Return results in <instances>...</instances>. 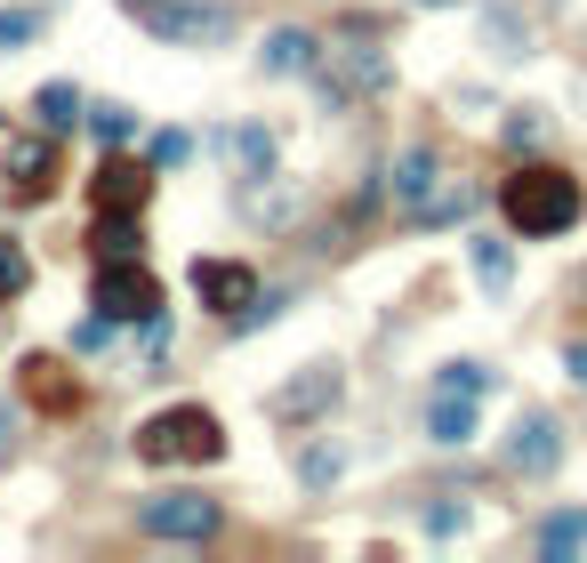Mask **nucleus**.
I'll list each match as a JSON object with an SVG mask.
<instances>
[{"label": "nucleus", "mask_w": 587, "mask_h": 563, "mask_svg": "<svg viewBox=\"0 0 587 563\" xmlns=\"http://www.w3.org/2000/svg\"><path fill=\"white\" fill-rule=\"evenodd\" d=\"M89 129H97L106 145H121L129 129H137V113H129V105H97V113H89Z\"/></svg>", "instance_id": "obj_26"}, {"label": "nucleus", "mask_w": 587, "mask_h": 563, "mask_svg": "<svg viewBox=\"0 0 587 563\" xmlns=\"http://www.w3.org/2000/svg\"><path fill=\"white\" fill-rule=\"evenodd\" d=\"M306 64H315V32H306V24L266 32V73H306Z\"/></svg>", "instance_id": "obj_14"}, {"label": "nucleus", "mask_w": 587, "mask_h": 563, "mask_svg": "<svg viewBox=\"0 0 587 563\" xmlns=\"http://www.w3.org/2000/svg\"><path fill=\"white\" fill-rule=\"evenodd\" d=\"M499 210H507V225L524 242H556V234H571L579 225V178H564V170H547V161H531V170H515L507 185H499Z\"/></svg>", "instance_id": "obj_1"}, {"label": "nucleus", "mask_w": 587, "mask_h": 563, "mask_svg": "<svg viewBox=\"0 0 587 563\" xmlns=\"http://www.w3.org/2000/svg\"><path fill=\"white\" fill-rule=\"evenodd\" d=\"M507 274H515L507 242H491V234H482V242H475V282H482V290H507Z\"/></svg>", "instance_id": "obj_20"}, {"label": "nucleus", "mask_w": 587, "mask_h": 563, "mask_svg": "<svg viewBox=\"0 0 587 563\" xmlns=\"http://www.w3.org/2000/svg\"><path fill=\"white\" fill-rule=\"evenodd\" d=\"M539 138H547V121H539V113H515V121H507V145H515V153L539 145Z\"/></svg>", "instance_id": "obj_28"}, {"label": "nucleus", "mask_w": 587, "mask_h": 563, "mask_svg": "<svg viewBox=\"0 0 587 563\" xmlns=\"http://www.w3.org/2000/svg\"><path fill=\"white\" fill-rule=\"evenodd\" d=\"M579 298H587V274H579Z\"/></svg>", "instance_id": "obj_30"}, {"label": "nucleus", "mask_w": 587, "mask_h": 563, "mask_svg": "<svg viewBox=\"0 0 587 563\" xmlns=\"http://www.w3.org/2000/svg\"><path fill=\"white\" fill-rule=\"evenodd\" d=\"M193 298L218 306V314H241L258 298V274L241 267V258H193Z\"/></svg>", "instance_id": "obj_9"}, {"label": "nucleus", "mask_w": 587, "mask_h": 563, "mask_svg": "<svg viewBox=\"0 0 587 563\" xmlns=\"http://www.w3.org/2000/svg\"><path fill=\"white\" fill-rule=\"evenodd\" d=\"M0 451H9V394H0Z\"/></svg>", "instance_id": "obj_29"}, {"label": "nucleus", "mask_w": 587, "mask_h": 563, "mask_svg": "<svg viewBox=\"0 0 587 563\" xmlns=\"http://www.w3.org/2000/svg\"><path fill=\"white\" fill-rule=\"evenodd\" d=\"M233 153H241V178H273V138L266 129H233Z\"/></svg>", "instance_id": "obj_19"}, {"label": "nucleus", "mask_w": 587, "mask_h": 563, "mask_svg": "<svg viewBox=\"0 0 587 563\" xmlns=\"http://www.w3.org/2000/svg\"><path fill=\"white\" fill-rule=\"evenodd\" d=\"M338 394H347V371H338V362H298V371L266 394V419L273 426H315L322 411H338Z\"/></svg>", "instance_id": "obj_5"}, {"label": "nucleus", "mask_w": 587, "mask_h": 563, "mask_svg": "<svg viewBox=\"0 0 587 563\" xmlns=\"http://www.w3.org/2000/svg\"><path fill=\"white\" fill-rule=\"evenodd\" d=\"M121 9L169 49H218L233 41V9L226 0H121Z\"/></svg>", "instance_id": "obj_4"}, {"label": "nucleus", "mask_w": 587, "mask_h": 563, "mask_svg": "<svg viewBox=\"0 0 587 563\" xmlns=\"http://www.w3.org/2000/svg\"><path fill=\"white\" fill-rule=\"evenodd\" d=\"M539 547H547V555L587 547V515H547V523H539Z\"/></svg>", "instance_id": "obj_21"}, {"label": "nucleus", "mask_w": 587, "mask_h": 563, "mask_svg": "<svg viewBox=\"0 0 587 563\" xmlns=\"http://www.w3.org/2000/svg\"><path fill=\"white\" fill-rule=\"evenodd\" d=\"M442 394H491V371H482V362H451V371H442Z\"/></svg>", "instance_id": "obj_25"}, {"label": "nucleus", "mask_w": 587, "mask_h": 563, "mask_svg": "<svg viewBox=\"0 0 587 563\" xmlns=\"http://www.w3.org/2000/svg\"><path fill=\"white\" fill-rule=\"evenodd\" d=\"M395 81V64L378 57L370 41H347V49H330L322 57V89H330V105H347V97H378Z\"/></svg>", "instance_id": "obj_8"}, {"label": "nucleus", "mask_w": 587, "mask_h": 563, "mask_svg": "<svg viewBox=\"0 0 587 563\" xmlns=\"http://www.w3.org/2000/svg\"><path fill=\"white\" fill-rule=\"evenodd\" d=\"M24 282H32V258H24L17 242H0V298H17Z\"/></svg>", "instance_id": "obj_24"}, {"label": "nucleus", "mask_w": 587, "mask_h": 563, "mask_svg": "<svg viewBox=\"0 0 587 563\" xmlns=\"http://www.w3.org/2000/svg\"><path fill=\"white\" fill-rule=\"evenodd\" d=\"M137 532L146 540H210L218 532V500H201V491H161V500L137 507Z\"/></svg>", "instance_id": "obj_7"}, {"label": "nucleus", "mask_w": 587, "mask_h": 563, "mask_svg": "<svg viewBox=\"0 0 587 563\" xmlns=\"http://www.w3.org/2000/svg\"><path fill=\"white\" fill-rule=\"evenodd\" d=\"M531 49V32H515L507 17H491V57H524Z\"/></svg>", "instance_id": "obj_27"}, {"label": "nucleus", "mask_w": 587, "mask_h": 563, "mask_svg": "<svg viewBox=\"0 0 587 563\" xmlns=\"http://www.w3.org/2000/svg\"><path fill=\"white\" fill-rule=\"evenodd\" d=\"M338 468H347V459H338V443H315V451L298 459V483H306V491H322V483H338Z\"/></svg>", "instance_id": "obj_23"}, {"label": "nucleus", "mask_w": 587, "mask_h": 563, "mask_svg": "<svg viewBox=\"0 0 587 563\" xmlns=\"http://www.w3.org/2000/svg\"><path fill=\"white\" fill-rule=\"evenodd\" d=\"M137 218L146 210H106L97 218V258H137Z\"/></svg>", "instance_id": "obj_17"}, {"label": "nucleus", "mask_w": 587, "mask_h": 563, "mask_svg": "<svg viewBox=\"0 0 587 563\" xmlns=\"http://www.w3.org/2000/svg\"><path fill=\"white\" fill-rule=\"evenodd\" d=\"M24 394H32L49 419H73V411H81V379L64 371L57 354H32V362H24Z\"/></svg>", "instance_id": "obj_11"}, {"label": "nucleus", "mask_w": 587, "mask_h": 563, "mask_svg": "<svg viewBox=\"0 0 587 563\" xmlns=\"http://www.w3.org/2000/svg\"><path fill=\"white\" fill-rule=\"evenodd\" d=\"M241 218L250 225H290L298 218V185H241Z\"/></svg>", "instance_id": "obj_13"}, {"label": "nucleus", "mask_w": 587, "mask_h": 563, "mask_svg": "<svg viewBox=\"0 0 587 563\" xmlns=\"http://www.w3.org/2000/svg\"><path fill=\"white\" fill-rule=\"evenodd\" d=\"M146 193H153V170L146 161H106V170H97V210H146Z\"/></svg>", "instance_id": "obj_12"}, {"label": "nucleus", "mask_w": 587, "mask_h": 563, "mask_svg": "<svg viewBox=\"0 0 587 563\" xmlns=\"http://www.w3.org/2000/svg\"><path fill=\"white\" fill-rule=\"evenodd\" d=\"M32 113H41V129H73V121H89V105H81L73 81H49L41 97H32Z\"/></svg>", "instance_id": "obj_15"}, {"label": "nucleus", "mask_w": 587, "mask_h": 563, "mask_svg": "<svg viewBox=\"0 0 587 563\" xmlns=\"http://www.w3.org/2000/svg\"><path fill=\"white\" fill-rule=\"evenodd\" d=\"M89 306H97V322H153L161 282L137 267V258H106V267H97V282H89Z\"/></svg>", "instance_id": "obj_6"}, {"label": "nucleus", "mask_w": 587, "mask_h": 563, "mask_svg": "<svg viewBox=\"0 0 587 563\" xmlns=\"http://www.w3.org/2000/svg\"><path fill=\"white\" fill-rule=\"evenodd\" d=\"M9 170H17L24 193H41V185H49V178H41V170H49V145H41V138H17V145H9Z\"/></svg>", "instance_id": "obj_18"}, {"label": "nucleus", "mask_w": 587, "mask_h": 563, "mask_svg": "<svg viewBox=\"0 0 587 563\" xmlns=\"http://www.w3.org/2000/svg\"><path fill=\"white\" fill-rule=\"evenodd\" d=\"M218 451H226V426L201 403H178V411L137 426V459H146V468H210Z\"/></svg>", "instance_id": "obj_3"}, {"label": "nucleus", "mask_w": 587, "mask_h": 563, "mask_svg": "<svg viewBox=\"0 0 587 563\" xmlns=\"http://www.w3.org/2000/svg\"><path fill=\"white\" fill-rule=\"evenodd\" d=\"M427 435H435V443H467V435H475V394H442L435 419H427Z\"/></svg>", "instance_id": "obj_16"}, {"label": "nucleus", "mask_w": 587, "mask_h": 563, "mask_svg": "<svg viewBox=\"0 0 587 563\" xmlns=\"http://www.w3.org/2000/svg\"><path fill=\"white\" fill-rule=\"evenodd\" d=\"M387 185H395V210H402L410 225H451V218H467V210H475V185H459L451 170H442V153H435V145L395 153Z\"/></svg>", "instance_id": "obj_2"}, {"label": "nucleus", "mask_w": 587, "mask_h": 563, "mask_svg": "<svg viewBox=\"0 0 587 563\" xmlns=\"http://www.w3.org/2000/svg\"><path fill=\"white\" fill-rule=\"evenodd\" d=\"M49 17L41 9H0V49H24V41H41Z\"/></svg>", "instance_id": "obj_22"}, {"label": "nucleus", "mask_w": 587, "mask_h": 563, "mask_svg": "<svg viewBox=\"0 0 587 563\" xmlns=\"http://www.w3.org/2000/svg\"><path fill=\"white\" fill-rule=\"evenodd\" d=\"M507 459H515V475H556V468H564V435H556V419H547V411H524V419H515Z\"/></svg>", "instance_id": "obj_10"}]
</instances>
